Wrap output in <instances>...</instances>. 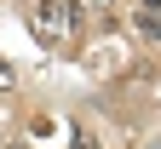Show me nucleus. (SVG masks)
<instances>
[{
    "instance_id": "obj_3",
    "label": "nucleus",
    "mask_w": 161,
    "mask_h": 149,
    "mask_svg": "<svg viewBox=\"0 0 161 149\" xmlns=\"http://www.w3.org/2000/svg\"><path fill=\"white\" fill-rule=\"evenodd\" d=\"M12 80H17V75H12V63H0V86H12Z\"/></svg>"
},
{
    "instance_id": "obj_5",
    "label": "nucleus",
    "mask_w": 161,
    "mask_h": 149,
    "mask_svg": "<svg viewBox=\"0 0 161 149\" xmlns=\"http://www.w3.org/2000/svg\"><path fill=\"white\" fill-rule=\"evenodd\" d=\"M150 149H161V138H155V143H150Z\"/></svg>"
},
{
    "instance_id": "obj_6",
    "label": "nucleus",
    "mask_w": 161,
    "mask_h": 149,
    "mask_svg": "<svg viewBox=\"0 0 161 149\" xmlns=\"http://www.w3.org/2000/svg\"><path fill=\"white\" fill-rule=\"evenodd\" d=\"M98 6H109V0H98Z\"/></svg>"
},
{
    "instance_id": "obj_2",
    "label": "nucleus",
    "mask_w": 161,
    "mask_h": 149,
    "mask_svg": "<svg viewBox=\"0 0 161 149\" xmlns=\"http://www.w3.org/2000/svg\"><path fill=\"white\" fill-rule=\"evenodd\" d=\"M138 35H144V40H155V46H161V12H138Z\"/></svg>"
},
{
    "instance_id": "obj_4",
    "label": "nucleus",
    "mask_w": 161,
    "mask_h": 149,
    "mask_svg": "<svg viewBox=\"0 0 161 149\" xmlns=\"http://www.w3.org/2000/svg\"><path fill=\"white\" fill-rule=\"evenodd\" d=\"M6 149H23V143H6Z\"/></svg>"
},
{
    "instance_id": "obj_1",
    "label": "nucleus",
    "mask_w": 161,
    "mask_h": 149,
    "mask_svg": "<svg viewBox=\"0 0 161 149\" xmlns=\"http://www.w3.org/2000/svg\"><path fill=\"white\" fill-rule=\"evenodd\" d=\"M69 29H75V12L64 6V0H40V6H35V35L46 40V46L69 40Z\"/></svg>"
}]
</instances>
